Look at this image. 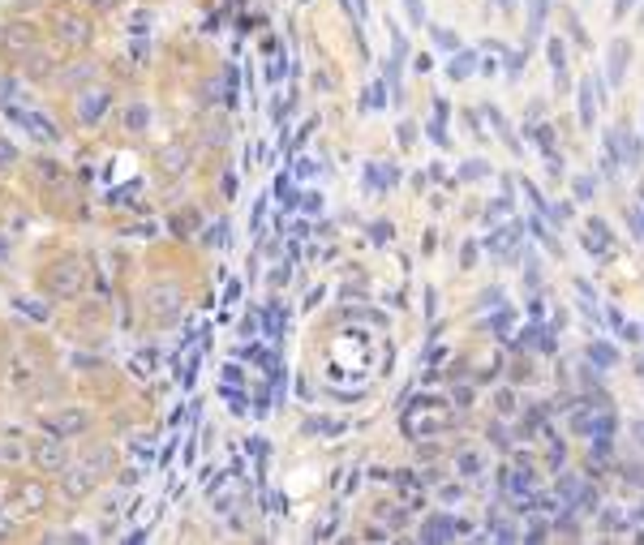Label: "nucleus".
Listing matches in <instances>:
<instances>
[{
    "mask_svg": "<svg viewBox=\"0 0 644 545\" xmlns=\"http://www.w3.org/2000/svg\"><path fill=\"white\" fill-rule=\"evenodd\" d=\"M464 532V524H455L451 516H434L425 528H421V541H451V537H460Z\"/></svg>",
    "mask_w": 644,
    "mask_h": 545,
    "instance_id": "f257e3e1",
    "label": "nucleus"
},
{
    "mask_svg": "<svg viewBox=\"0 0 644 545\" xmlns=\"http://www.w3.org/2000/svg\"><path fill=\"white\" fill-rule=\"evenodd\" d=\"M627 56H631V43L627 39H615L610 43V86H619L623 74H627Z\"/></svg>",
    "mask_w": 644,
    "mask_h": 545,
    "instance_id": "f03ea898",
    "label": "nucleus"
},
{
    "mask_svg": "<svg viewBox=\"0 0 644 545\" xmlns=\"http://www.w3.org/2000/svg\"><path fill=\"white\" fill-rule=\"evenodd\" d=\"M472 74H477V52H472V48L455 52V56H451V64H447V78L464 82V78H472Z\"/></svg>",
    "mask_w": 644,
    "mask_h": 545,
    "instance_id": "7ed1b4c3",
    "label": "nucleus"
},
{
    "mask_svg": "<svg viewBox=\"0 0 644 545\" xmlns=\"http://www.w3.org/2000/svg\"><path fill=\"white\" fill-rule=\"evenodd\" d=\"M589 361L597 365V369H615L619 365V352L605 344V339H597V344H589Z\"/></svg>",
    "mask_w": 644,
    "mask_h": 545,
    "instance_id": "20e7f679",
    "label": "nucleus"
},
{
    "mask_svg": "<svg viewBox=\"0 0 644 545\" xmlns=\"http://www.w3.org/2000/svg\"><path fill=\"white\" fill-rule=\"evenodd\" d=\"M546 13H550V0H533V13H528V48H533V39L546 30Z\"/></svg>",
    "mask_w": 644,
    "mask_h": 545,
    "instance_id": "39448f33",
    "label": "nucleus"
},
{
    "mask_svg": "<svg viewBox=\"0 0 644 545\" xmlns=\"http://www.w3.org/2000/svg\"><path fill=\"white\" fill-rule=\"evenodd\" d=\"M546 52H550V69H554V82L563 86V82H567V52H563V39H550V48H546Z\"/></svg>",
    "mask_w": 644,
    "mask_h": 545,
    "instance_id": "423d86ee",
    "label": "nucleus"
},
{
    "mask_svg": "<svg viewBox=\"0 0 644 545\" xmlns=\"http://www.w3.org/2000/svg\"><path fill=\"white\" fill-rule=\"evenodd\" d=\"M593 120H597V99H593V82H584L580 86V125L593 129Z\"/></svg>",
    "mask_w": 644,
    "mask_h": 545,
    "instance_id": "0eeeda50",
    "label": "nucleus"
},
{
    "mask_svg": "<svg viewBox=\"0 0 644 545\" xmlns=\"http://www.w3.org/2000/svg\"><path fill=\"white\" fill-rule=\"evenodd\" d=\"M430 35H434V43H438V48H443V52H460V39L451 35V30H447V26H434V30H430Z\"/></svg>",
    "mask_w": 644,
    "mask_h": 545,
    "instance_id": "6e6552de",
    "label": "nucleus"
},
{
    "mask_svg": "<svg viewBox=\"0 0 644 545\" xmlns=\"http://www.w3.org/2000/svg\"><path fill=\"white\" fill-rule=\"evenodd\" d=\"M507 476V490L512 494H533V476H524V472H502Z\"/></svg>",
    "mask_w": 644,
    "mask_h": 545,
    "instance_id": "1a4fd4ad",
    "label": "nucleus"
},
{
    "mask_svg": "<svg viewBox=\"0 0 644 545\" xmlns=\"http://www.w3.org/2000/svg\"><path fill=\"white\" fill-rule=\"evenodd\" d=\"M486 172H490L486 159H468V163L460 167V181H477V177H486Z\"/></svg>",
    "mask_w": 644,
    "mask_h": 545,
    "instance_id": "9d476101",
    "label": "nucleus"
},
{
    "mask_svg": "<svg viewBox=\"0 0 644 545\" xmlns=\"http://www.w3.org/2000/svg\"><path fill=\"white\" fill-rule=\"evenodd\" d=\"M425 133H430V138H434L438 146H447V120H438V116H434V120L425 125Z\"/></svg>",
    "mask_w": 644,
    "mask_h": 545,
    "instance_id": "9b49d317",
    "label": "nucleus"
},
{
    "mask_svg": "<svg viewBox=\"0 0 644 545\" xmlns=\"http://www.w3.org/2000/svg\"><path fill=\"white\" fill-rule=\"evenodd\" d=\"M404 9H409L413 26H425V5H421V0H404Z\"/></svg>",
    "mask_w": 644,
    "mask_h": 545,
    "instance_id": "f8f14e48",
    "label": "nucleus"
},
{
    "mask_svg": "<svg viewBox=\"0 0 644 545\" xmlns=\"http://www.w3.org/2000/svg\"><path fill=\"white\" fill-rule=\"evenodd\" d=\"M593 189H597V185H593V177H575V198H580V202H589V198H593Z\"/></svg>",
    "mask_w": 644,
    "mask_h": 545,
    "instance_id": "ddd939ff",
    "label": "nucleus"
},
{
    "mask_svg": "<svg viewBox=\"0 0 644 545\" xmlns=\"http://www.w3.org/2000/svg\"><path fill=\"white\" fill-rule=\"evenodd\" d=\"M365 108H387V90H383V86H369V95H365Z\"/></svg>",
    "mask_w": 644,
    "mask_h": 545,
    "instance_id": "4468645a",
    "label": "nucleus"
},
{
    "mask_svg": "<svg viewBox=\"0 0 644 545\" xmlns=\"http://www.w3.org/2000/svg\"><path fill=\"white\" fill-rule=\"evenodd\" d=\"M593 460H610V438H605V434L593 438Z\"/></svg>",
    "mask_w": 644,
    "mask_h": 545,
    "instance_id": "2eb2a0df",
    "label": "nucleus"
},
{
    "mask_svg": "<svg viewBox=\"0 0 644 545\" xmlns=\"http://www.w3.org/2000/svg\"><path fill=\"white\" fill-rule=\"evenodd\" d=\"M490 326H494L498 335H507V326H512V310H498V318H494Z\"/></svg>",
    "mask_w": 644,
    "mask_h": 545,
    "instance_id": "dca6fc26",
    "label": "nucleus"
},
{
    "mask_svg": "<svg viewBox=\"0 0 644 545\" xmlns=\"http://www.w3.org/2000/svg\"><path fill=\"white\" fill-rule=\"evenodd\" d=\"M460 468H464V472H477V468H481V460H477V455H464V460H460Z\"/></svg>",
    "mask_w": 644,
    "mask_h": 545,
    "instance_id": "f3484780",
    "label": "nucleus"
},
{
    "mask_svg": "<svg viewBox=\"0 0 644 545\" xmlns=\"http://www.w3.org/2000/svg\"><path fill=\"white\" fill-rule=\"evenodd\" d=\"M627 219H631V228H636V232H640V236H644V211H631V215H627Z\"/></svg>",
    "mask_w": 644,
    "mask_h": 545,
    "instance_id": "a211bd4d",
    "label": "nucleus"
},
{
    "mask_svg": "<svg viewBox=\"0 0 644 545\" xmlns=\"http://www.w3.org/2000/svg\"><path fill=\"white\" fill-rule=\"evenodd\" d=\"M631 5H636V0H615V18H623V13H627Z\"/></svg>",
    "mask_w": 644,
    "mask_h": 545,
    "instance_id": "6ab92c4d",
    "label": "nucleus"
},
{
    "mask_svg": "<svg viewBox=\"0 0 644 545\" xmlns=\"http://www.w3.org/2000/svg\"><path fill=\"white\" fill-rule=\"evenodd\" d=\"M498 5H502V9H512V0H498Z\"/></svg>",
    "mask_w": 644,
    "mask_h": 545,
    "instance_id": "aec40b11",
    "label": "nucleus"
}]
</instances>
